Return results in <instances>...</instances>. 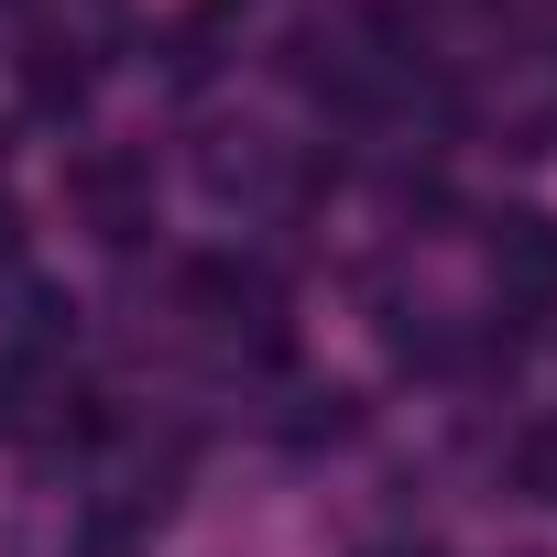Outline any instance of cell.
<instances>
[{
	"label": "cell",
	"instance_id": "6da1fadb",
	"mask_svg": "<svg viewBox=\"0 0 557 557\" xmlns=\"http://www.w3.org/2000/svg\"><path fill=\"white\" fill-rule=\"evenodd\" d=\"M66 186H77V208H99L110 240H132V197H143V164H132V153H77Z\"/></svg>",
	"mask_w": 557,
	"mask_h": 557
},
{
	"label": "cell",
	"instance_id": "7a4b0ae2",
	"mask_svg": "<svg viewBox=\"0 0 557 557\" xmlns=\"http://www.w3.org/2000/svg\"><path fill=\"white\" fill-rule=\"evenodd\" d=\"M503 273L524 296H557V219H503Z\"/></svg>",
	"mask_w": 557,
	"mask_h": 557
},
{
	"label": "cell",
	"instance_id": "3957f363",
	"mask_svg": "<svg viewBox=\"0 0 557 557\" xmlns=\"http://www.w3.org/2000/svg\"><path fill=\"white\" fill-rule=\"evenodd\" d=\"M34 99H45V110H77V99H88V66H55V45H45V55H34Z\"/></svg>",
	"mask_w": 557,
	"mask_h": 557
}]
</instances>
